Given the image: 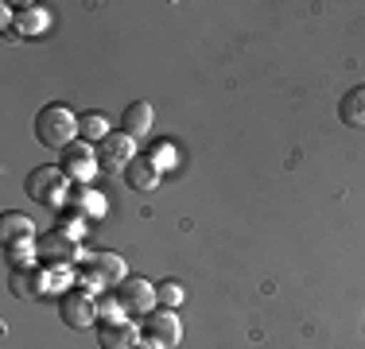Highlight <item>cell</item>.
Segmentation results:
<instances>
[{"label":"cell","instance_id":"obj_1","mask_svg":"<svg viewBox=\"0 0 365 349\" xmlns=\"http://www.w3.org/2000/svg\"><path fill=\"white\" fill-rule=\"evenodd\" d=\"M125 279H128V268H125V256H117V252H86L82 256V291L98 295L106 287L117 291Z\"/></svg>","mask_w":365,"mask_h":349},{"label":"cell","instance_id":"obj_2","mask_svg":"<svg viewBox=\"0 0 365 349\" xmlns=\"http://www.w3.org/2000/svg\"><path fill=\"white\" fill-rule=\"evenodd\" d=\"M36 136L43 147L63 152V147H71L78 140V117L66 105H43L39 117H36Z\"/></svg>","mask_w":365,"mask_h":349},{"label":"cell","instance_id":"obj_3","mask_svg":"<svg viewBox=\"0 0 365 349\" xmlns=\"http://www.w3.org/2000/svg\"><path fill=\"white\" fill-rule=\"evenodd\" d=\"M24 190H28L31 202L47 206V209H66V202H71V179L63 174V167H36L24 179Z\"/></svg>","mask_w":365,"mask_h":349},{"label":"cell","instance_id":"obj_4","mask_svg":"<svg viewBox=\"0 0 365 349\" xmlns=\"http://www.w3.org/2000/svg\"><path fill=\"white\" fill-rule=\"evenodd\" d=\"M63 160H58V167H63V174L71 182H78V187H90V179L101 171V163H98V147L93 144H86V140H74L71 147H63Z\"/></svg>","mask_w":365,"mask_h":349},{"label":"cell","instance_id":"obj_5","mask_svg":"<svg viewBox=\"0 0 365 349\" xmlns=\"http://www.w3.org/2000/svg\"><path fill=\"white\" fill-rule=\"evenodd\" d=\"M113 295H117L120 311H125L128 318H140V322L160 307V303H155V283H148V279H140V276H128Z\"/></svg>","mask_w":365,"mask_h":349},{"label":"cell","instance_id":"obj_6","mask_svg":"<svg viewBox=\"0 0 365 349\" xmlns=\"http://www.w3.org/2000/svg\"><path fill=\"white\" fill-rule=\"evenodd\" d=\"M58 318L66 322L71 330H90V326H98L101 322V314H98V295H90V291H66L63 299H58Z\"/></svg>","mask_w":365,"mask_h":349},{"label":"cell","instance_id":"obj_7","mask_svg":"<svg viewBox=\"0 0 365 349\" xmlns=\"http://www.w3.org/2000/svg\"><path fill=\"white\" fill-rule=\"evenodd\" d=\"M36 249H39V264L43 268H74V264H82V249H78V241L74 237H66V233H58V229H51V233H43V237L36 241Z\"/></svg>","mask_w":365,"mask_h":349},{"label":"cell","instance_id":"obj_8","mask_svg":"<svg viewBox=\"0 0 365 349\" xmlns=\"http://www.w3.org/2000/svg\"><path fill=\"white\" fill-rule=\"evenodd\" d=\"M140 338H148V342H160L163 349H175V345L182 342V322H179V314L155 307V311L140 322Z\"/></svg>","mask_w":365,"mask_h":349},{"label":"cell","instance_id":"obj_9","mask_svg":"<svg viewBox=\"0 0 365 349\" xmlns=\"http://www.w3.org/2000/svg\"><path fill=\"white\" fill-rule=\"evenodd\" d=\"M133 160H136V140L128 136V132H109V136L98 144V163H101V171H125Z\"/></svg>","mask_w":365,"mask_h":349},{"label":"cell","instance_id":"obj_10","mask_svg":"<svg viewBox=\"0 0 365 349\" xmlns=\"http://www.w3.org/2000/svg\"><path fill=\"white\" fill-rule=\"evenodd\" d=\"M98 345L101 349H133L140 342V330L133 326V318H120V322H98Z\"/></svg>","mask_w":365,"mask_h":349},{"label":"cell","instance_id":"obj_11","mask_svg":"<svg viewBox=\"0 0 365 349\" xmlns=\"http://www.w3.org/2000/svg\"><path fill=\"white\" fill-rule=\"evenodd\" d=\"M160 174L163 171L152 163V155H136V160L125 167V182L136 190V194H152V190L160 187Z\"/></svg>","mask_w":365,"mask_h":349},{"label":"cell","instance_id":"obj_12","mask_svg":"<svg viewBox=\"0 0 365 349\" xmlns=\"http://www.w3.org/2000/svg\"><path fill=\"white\" fill-rule=\"evenodd\" d=\"M8 283H12V295H20V299H39V295H47V268H16Z\"/></svg>","mask_w":365,"mask_h":349},{"label":"cell","instance_id":"obj_13","mask_svg":"<svg viewBox=\"0 0 365 349\" xmlns=\"http://www.w3.org/2000/svg\"><path fill=\"white\" fill-rule=\"evenodd\" d=\"M51 28V12L39 4H24L20 12H16V28L12 35H24V39H36V35H43ZM12 35H8V43H12Z\"/></svg>","mask_w":365,"mask_h":349},{"label":"cell","instance_id":"obj_14","mask_svg":"<svg viewBox=\"0 0 365 349\" xmlns=\"http://www.w3.org/2000/svg\"><path fill=\"white\" fill-rule=\"evenodd\" d=\"M66 206H71L74 214H82L86 222H101V217H106V198H101V190H93V187H74Z\"/></svg>","mask_w":365,"mask_h":349},{"label":"cell","instance_id":"obj_15","mask_svg":"<svg viewBox=\"0 0 365 349\" xmlns=\"http://www.w3.org/2000/svg\"><path fill=\"white\" fill-rule=\"evenodd\" d=\"M152 125H155V113H152V105L148 101H133L125 109V117H120V132H128L133 140H140L152 132Z\"/></svg>","mask_w":365,"mask_h":349},{"label":"cell","instance_id":"obj_16","mask_svg":"<svg viewBox=\"0 0 365 349\" xmlns=\"http://www.w3.org/2000/svg\"><path fill=\"white\" fill-rule=\"evenodd\" d=\"M0 241L16 244V241H36V222L28 214H4L0 217Z\"/></svg>","mask_w":365,"mask_h":349},{"label":"cell","instance_id":"obj_17","mask_svg":"<svg viewBox=\"0 0 365 349\" xmlns=\"http://www.w3.org/2000/svg\"><path fill=\"white\" fill-rule=\"evenodd\" d=\"M338 117L350 128H365V85H354V90L338 101Z\"/></svg>","mask_w":365,"mask_h":349},{"label":"cell","instance_id":"obj_18","mask_svg":"<svg viewBox=\"0 0 365 349\" xmlns=\"http://www.w3.org/2000/svg\"><path fill=\"white\" fill-rule=\"evenodd\" d=\"M109 132L113 128H109V120L101 117V113H86V117H78V140H86V144L98 147Z\"/></svg>","mask_w":365,"mask_h":349},{"label":"cell","instance_id":"obj_19","mask_svg":"<svg viewBox=\"0 0 365 349\" xmlns=\"http://www.w3.org/2000/svg\"><path fill=\"white\" fill-rule=\"evenodd\" d=\"M39 241V237H36ZM36 241H16V244H4V252H8V268H36L39 264V249H36Z\"/></svg>","mask_w":365,"mask_h":349},{"label":"cell","instance_id":"obj_20","mask_svg":"<svg viewBox=\"0 0 365 349\" xmlns=\"http://www.w3.org/2000/svg\"><path fill=\"white\" fill-rule=\"evenodd\" d=\"M55 229H58V233H66V237H74V241H82V237H86V229H90V222H86L82 214H74V209L66 206V209H58V214H55Z\"/></svg>","mask_w":365,"mask_h":349},{"label":"cell","instance_id":"obj_21","mask_svg":"<svg viewBox=\"0 0 365 349\" xmlns=\"http://www.w3.org/2000/svg\"><path fill=\"white\" fill-rule=\"evenodd\" d=\"M182 299H187V287H182L179 279H163V283H155V303H160L163 311H179Z\"/></svg>","mask_w":365,"mask_h":349},{"label":"cell","instance_id":"obj_22","mask_svg":"<svg viewBox=\"0 0 365 349\" xmlns=\"http://www.w3.org/2000/svg\"><path fill=\"white\" fill-rule=\"evenodd\" d=\"M71 283H74V272H71V268H63V264H58V268H47V295H58V299H63Z\"/></svg>","mask_w":365,"mask_h":349},{"label":"cell","instance_id":"obj_23","mask_svg":"<svg viewBox=\"0 0 365 349\" xmlns=\"http://www.w3.org/2000/svg\"><path fill=\"white\" fill-rule=\"evenodd\" d=\"M148 155H152V163H155V167H160V171L175 167V152H171V144H155V147H152V152H148Z\"/></svg>","mask_w":365,"mask_h":349},{"label":"cell","instance_id":"obj_24","mask_svg":"<svg viewBox=\"0 0 365 349\" xmlns=\"http://www.w3.org/2000/svg\"><path fill=\"white\" fill-rule=\"evenodd\" d=\"M133 349H163V345H160V342H148V338H140V342H136Z\"/></svg>","mask_w":365,"mask_h":349}]
</instances>
